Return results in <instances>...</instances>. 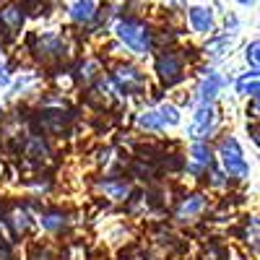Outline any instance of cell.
Instances as JSON below:
<instances>
[{
	"instance_id": "1",
	"label": "cell",
	"mask_w": 260,
	"mask_h": 260,
	"mask_svg": "<svg viewBox=\"0 0 260 260\" xmlns=\"http://www.w3.org/2000/svg\"><path fill=\"white\" fill-rule=\"evenodd\" d=\"M117 37L138 55H146L151 50V31L141 24V21H133V18L120 21L117 24Z\"/></svg>"
},
{
	"instance_id": "2",
	"label": "cell",
	"mask_w": 260,
	"mask_h": 260,
	"mask_svg": "<svg viewBox=\"0 0 260 260\" xmlns=\"http://www.w3.org/2000/svg\"><path fill=\"white\" fill-rule=\"evenodd\" d=\"M221 161H224V169L229 172V177H237V180L247 177V161L242 156L240 143H237L234 138L221 141Z\"/></svg>"
},
{
	"instance_id": "3",
	"label": "cell",
	"mask_w": 260,
	"mask_h": 260,
	"mask_svg": "<svg viewBox=\"0 0 260 260\" xmlns=\"http://www.w3.org/2000/svg\"><path fill=\"white\" fill-rule=\"evenodd\" d=\"M156 73L161 78V83L172 86V83H177L182 78V57L177 52H164L159 55L156 60Z\"/></svg>"
},
{
	"instance_id": "4",
	"label": "cell",
	"mask_w": 260,
	"mask_h": 260,
	"mask_svg": "<svg viewBox=\"0 0 260 260\" xmlns=\"http://www.w3.org/2000/svg\"><path fill=\"white\" fill-rule=\"evenodd\" d=\"M211 122H213V107H211V104H201V107H198V112H195V117H192L190 136H195V138L208 136Z\"/></svg>"
},
{
	"instance_id": "5",
	"label": "cell",
	"mask_w": 260,
	"mask_h": 260,
	"mask_svg": "<svg viewBox=\"0 0 260 260\" xmlns=\"http://www.w3.org/2000/svg\"><path fill=\"white\" fill-rule=\"evenodd\" d=\"M115 81L120 83V89H125V91H143V86H146L143 76L136 68H130V65H125V68H120L115 73Z\"/></svg>"
},
{
	"instance_id": "6",
	"label": "cell",
	"mask_w": 260,
	"mask_h": 260,
	"mask_svg": "<svg viewBox=\"0 0 260 260\" xmlns=\"http://www.w3.org/2000/svg\"><path fill=\"white\" fill-rule=\"evenodd\" d=\"M206 211V198L203 195H190L185 198L177 208V221H187V219H195V216H201Z\"/></svg>"
},
{
	"instance_id": "7",
	"label": "cell",
	"mask_w": 260,
	"mask_h": 260,
	"mask_svg": "<svg viewBox=\"0 0 260 260\" xmlns=\"http://www.w3.org/2000/svg\"><path fill=\"white\" fill-rule=\"evenodd\" d=\"M190 172H195V175H201V172H206L208 167H211V161H213V156H211V148L206 146V143H195L192 148H190Z\"/></svg>"
},
{
	"instance_id": "8",
	"label": "cell",
	"mask_w": 260,
	"mask_h": 260,
	"mask_svg": "<svg viewBox=\"0 0 260 260\" xmlns=\"http://www.w3.org/2000/svg\"><path fill=\"white\" fill-rule=\"evenodd\" d=\"M21 24H24V8L8 6V8L0 11V26H6L8 34H16L21 29Z\"/></svg>"
},
{
	"instance_id": "9",
	"label": "cell",
	"mask_w": 260,
	"mask_h": 260,
	"mask_svg": "<svg viewBox=\"0 0 260 260\" xmlns=\"http://www.w3.org/2000/svg\"><path fill=\"white\" fill-rule=\"evenodd\" d=\"M190 24L195 31H201V34H208L213 29V16L208 8H190Z\"/></svg>"
},
{
	"instance_id": "10",
	"label": "cell",
	"mask_w": 260,
	"mask_h": 260,
	"mask_svg": "<svg viewBox=\"0 0 260 260\" xmlns=\"http://www.w3.org/2000/svg\"><path fill=\"white\" fill-rule=\"evenodd\" d=\"M221 76H216L213 71H208V76L203 78V83H201V104H211V99L216 96V91H219L221 89Z\"/></svg>"
},
{
	"instance_id": "11",
	"label": "cell",
	"mask_w": 260,
	"mask_h": 260,
	"mask_svg": "<svg viewBox=\"0 0 260 260\" xmlns=\"http://www.w3.org/2000/svg\"><path fill=\"white\" fill-rule=\"evenodd\" d=\"M94 16H96V6L91 3V0H78V3H73V8H71V18L76 21V24H89Z\"/></svg>"
},
{
	"instance_id": "12",
	"label": "cell",
	"mask_w": 260,
	"mask_h": 260,
	"mask_svg": "<svg viewBox=\"0 0 260 260\" xmlns=\"http://www.w3.org/2000/svg\"><path fill=\"white\" fill-rule=\"evenodd\" d=\"M37 50L45 57H57V55H62V39L60 37H42Z\"/></svg>"
},
{
	"instance_id": "13",
	"label": "cell",
	"mask_w": 260,
	"mask_h": 260,
	"mask_svg": "<svg viewBox=\"0 0 260 260\" xmlns=\"http://www.w3.org/2000/svg\"><path fill=\"white\" fill-rule=\"evenodd\" d=\"M24 151H26V156H31V159H37V161L50 156V148H47V143L42 141L39 136H31V138L26 141V148H24Z\"/></svg>"
},
{
	"instance_id": "14",
	"label": "cell",
	"mask_w": 260,
	"mask_h": 260,
	"mask_svg": "<svg viewBox=\"0 0 260 260\" xmlns=\"http://www.w3.org/2000/svg\"><path fill=\"white\" fill-rule=\"evenodd\" d=\"M237 91H240V94H252V96L260 94V71L242 76L240 81H237Z\"/></svg>"
},
{
	"instance_id": "15",
	"label": "cell",
	"mask_w": 260,
	"mask_h": 260,
	"mask_svg": "<svg viewBox=\"0 0 260 260\" xmlns=\"http://www.w3.org/2000/svg\"><path fill=\"white\" fill-rule=\"evenodd\" d=\"M42 127L50 130V133H62V130H65L62 112H42Z\"/></svg>"
},
{
	"instance_id": "16",
	"label": "cell",
	"mask_w": 260,
	"mask_h": 260,
	"mask_svg": "<svg viewBox=\"0 0 260 260\" xmlns=\"http://www.w3.org/2000/svg\"><path fill=\"white\" fill-rule=\"evenodd\" d=\"M8 224L13 226V232H16V234H21V232H26V229L31 226V221H29V216H26V211H21V208H16V211L11 213V219H8Z\"/></svg>"
},
{
	"instance_id": "17",
	"label": "cell",
	"mask_w": 260,
	"mask_h": 260,
	"mask_svg": "<svg viewBox=\"0 0 260 260\" xmlns=\"http://www.w3.org/2000/svg\"><path fill=\"white\" fill-rule=\"evenodd\" d=\"M102 190L110 195V198H115V201H125L127 195H130V190H127V185L125 182H102Z\"/></svg>"
},
{
	"instance_id": "18",
	"label": "cell",
	"mask_w": 260,
	"mask_h": 260,
	"mask_svg": "<svg viewBox=\"0 0 260 260\" xmlns=\"http://www.w3.org/2000/svg\"><path fill=\"white\" fill-rule=\"evenodd\" d=\"M156 115H159L161 125H177V122H180V115H177V110H175V107H169V104L159 107V110H156Z\"/></svg>"
},
{
	"instance_id": "19",
	"label": "cell",
	"mask_w": 260,
	"mask_h": 260,
	"mask_svg": "<svg viewBox=\"0 0 260 260\" xmlns=\"http://www.w3.org/2000/svg\"><path fill=\"white\" fill-rule=\"evenodd\" d=\"M138 125H141V127H148V130H161V127H164L156 112H143V115L138 117Z\"/></svg>"
},
{
	"instance_id": "20",
	"label": "cell",
	"mask_w": 260,
	"mask_h": 260,
	"mask_svg": "<svg viewBox=\"0 0 260 260\" xmlns=\"http://www.w3.org/2000/svg\"><path fill=\"white\" fill-rule=\"evenodd\" d=\"M96 71H99V62H96V60H86V62L81 65V73H78V78L89 83V81H94V78H96Z\"/></svg>"
},
{
	"instance_id": "21",
	"label": "cell",
	"mask_w": 260,
	"mask_h": 260,
	"mask_svg": "<svg viewBox=\"0 0 260 260\" xmlns=\"http://www.w3.org/2000/svg\"><path fill=\"white\" fill-rule=\"evenodd\" d=\"M42 226L50 229V232H57V229L65 226V219L60 213H47V216H42Z\"/></svg>"
},
{
	"instance_id": "22",
	"label": "cell",
	"mask_w": 260,
	"mask_h": 260,
	"mask_svg": "<svg viewBox=\"0 0 260 260\" xmlns=\"http://www.w3.org/2000/svg\"><path fill=\"white\" fill-rule=\"evenodd\" d=\"M247 62L255 65V68H260V39L250 42V47H247Z\"/></svg>"
},
{
	"instance_id": "23",
	"label": "cell",
	"mask_w": 260,
	"mask_h": 260,
	"mask_svg": "<svg viewBox=\"0 0 260 260\" xmlns=\"http://www.w3.org/2000/svg\"><path fill=\"white\" fill-rule=\"evenodd\" d=\"M247 112H252V117H260V94L252 96V104L247 107Z\"/></svg>"
},
{
	"instance_id": "24",
	"label": "cell",
	"mask_w": 260,
	"mask_h": 260,
	"mask_svg": "<svg viewBox=\"0 0 260 260\" xmlns=\"http://www.w3.org/2000/svg\"><path fill=\"white\" fill-rule=\"evenodd\" d=\"M11 83V73H8V68L3 62H0V86H8Z\"/></svg>"
},
{
	"instance_id": "25",
	"label": "cell",
	"mask_w": 260,
	"mask_h": 260,
	"mask_svg": "<svg viewBox=\"0 0 260 260\" xmlns=\"http://www.w3.org/2000/svg\"><path fill=\"white\" fill-rule=\"evenodd\" d=\"M250 136H252V138H255V143L260 146V125H252V127H250Z\"/></svg>"
},
{
	"instance_id": "26",
	"label": "cell",
	"mask_w": 260,
	"mask_h": 260,
	"mask_svg": "<svg viewBox=\"0 0 260 260\" xmlns=\"http://www.w3.org/2000/svg\"><path fill=\"white\" fill-rule=\"evenodd\" d=\"M0 260H11V252H8V247L0 242Z\"/></svg>"
},
{
	"instance_id": "27",
	"label": "cell",
	"mask_w": 260,
	"mask_h": 260,
	"mask_svg": "<svg viewBox=\"0 0 260 260\" xmlns=\"http://www.w3.org/2000/svg\"><path fill=\"white\" fill-rule=\"evenodd\" d=\"M237 3H252V0H237Z\"/></svg>"
},
{
	"instance_id": "28",
	"label": "cell",
	"mask_w": 260,
	"mask_h": 260,
	"mask_svg": "<svg viewBox=\"0 0 260 260\" xmlns=\"http://www.w3.org/2000/svg\"><path fill=\"white\" fill-rule=\"evenodd\" d=\"M0 47H3V39H0Z\"/></svg>"
},
{
	"instance_id": "29",
	"label": "cell",
	"mask_w": 260,
	"mask_h": 260,
	"mask_svg": "<svg viewBox=\"0 0 260 260\" xmlns=\"http://www.w3.org/2000/svg\"><path fill=\"white\" fill-rule=\"evenodd\" d=\"M0 115H3V112H0Z\"/></svg>"
}]
</instances>
